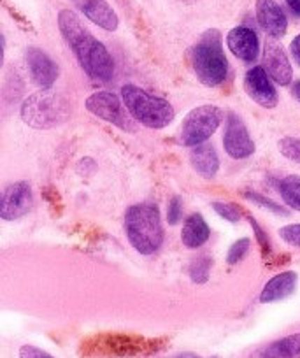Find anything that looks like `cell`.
<instances>
[{
	"mask_svg": "<svg viewBox=\"0 0 300 358\" xmlns=\"http://www.w3.org/2000/svg\"><path fill=\"white\" fill-rule=\"evenodd\" d=\"M58 29L90 79L97 83H109L115 78L113 57L104 44L95 39L79 22L76 13L62 9L58 13Z\"/></svg>",
	"mask_w": 300,
	"mask_h": 358,
	"instance_id": "1",
	"label": "cell"
},
{
	"mask_svg": "<svg viewBox=\"0 0 300 358\" xmlns=\"http://www.w3.org/2000/svg\"><path fill=\"white\" fill-rule=\"evenodd\" d=\"M213 260L208 255H200L190 265V278H192L193 283L204 285L209 281V273H211Z\"/></svg>",
	"mask_w": 300,
	"mask_h": 358,
	"instance_id": "22",
	"label": "cell"
},
{
	"mask_svg": "<svg viewBox=\"0 0 300 358\" xmlns=\"http://www.w3.org/2000/svg\"><path fill=\"white\" fill-rule=\"evenodd\" d=\"M258 358H300V332L274 341Z\"/></svg>",
	"mask_w": 300,
	"mask_h": 358,
	"instance_id": "20",
	"label": "cell"
},
{
	"mask_svg": "<svg viewBox=\"0 0 300 358\" xmlns=\"http://www.w3.org/2000/svg\"><path fill=\"white\" fill-rule=\"evenodd\" d=\"M248 220H250L251 227H253L255 236H257V241H258V244H260L262 251H264V253H271V241H269L267 234H265L264 230H262V227L258 225L257 220H255L253 216H248Z\"/></svg>",
	"mask_w": 300,
	"mask_h": 358,
	"instance_id": "29",
	"label": "cell"
},
{
	"mask_svg": "<svg viewBox=\"0 0 300 358\" xmlns=\"http://www.w3.org/2000/svg\"><path fill=\"white\" fill-rule=\"evenodd\" d=\"M279 194L288 208L300 211V176L292 174L283 178L279 183Z\"/></svg>",
	"mask_w": 300,
	"mask_h": 358,
	"instance_id": "21",
	"label": "cell"
},
{
	"mask_svg": "<svg viewBox=\"0 0 300 358\" xmlns=\"http://www.w3.org/2000/svg\"><path fill=\"white\" fill-rule=\"evenodd\" d=\"M264 69L272 81L281 86H288L293 79V69L281 44L276 39H269L264 48Z\"/></svg>",
	"mask_w": 300,
	"mask_h": 358,
	"instance_id": "13",
	"label": "cell"
},
{
	"mask_svg": "<svg viewBox=\"0 0 300 358\" xmlns=\"http://www.w3.org/2000/svg\"><path fill=\"white\" fill-rule=\"evenodd\" d=\"M34 206L32 188L25 181H16L9 185L2 192V201H0V216L4 222H15L29 215Z\"/></svg>",
	"mask_w": 300,
	"mask_h": 358,
	"instance_id": "10",
	"label": "cell"
},
{
	"mask_svg": "<svg viewBox=\"0 0 300 358\" xmlns=\"http://www.w3.org/2000/svg\"><path fill=\"white\" fill-rule=\"evenodd\" d=\"M292 94H293V97H295L297 101L300 102V79H299V81L293 83V86H292Z\"/></svg>",
	"mask_w": 300,
	"mask_h": 358,
	"instance_id": "33",
	"label": "cell"
},
{
	"mask_svg": "<svg viewBox=\"0 0 300 358\" xmlns=\"http://www.w3.org/2000/svg\"><path fill=\"white\" fill-rule=\"evenodd\" d=\"M290 53H292L293 60L300 65V34L299 36H295V39H293L292 44H290Z\"/></svg>",
	"mask_w": 300,
	"mask_h": 358,
	"instance_id": "31",
	"label": "cell"
},
{
	"mask_svg": "<svg viewBox=\"0 0 300 358\" xmlns=\"http://www.w3.org/2000/svg\"><path fill=\"white\" fill-rule=\"evenodd\" d=\"M169 358H200V357L195 353H179V355H174V357H169Z\"/></svg>",
	"mask_w": 300,
	"mask_h": 358,
	"instance_id": "34",
	"label": "cell"
},
{
	"mask_svg": "<svg viewBox=\"0 0 300 358\" xmlns=\"http://www.w3.org/2000/svg\"><path fill=\"white\" fill-rule=\"evenodd\" d=\"M122 101L134 120L150 129H164L174 120V108L165 99L148 94L136 85L122 86Z\"/></svg>",
	"mask_w": 300,
	"mask_h": 358,
	"instance_id": "4",
	"label": "cell"
},
{
	"mask_svg": "<svg viewBox=\"0 0 300 358\" xmlns=\"http://www.w3.org/2000/svg\"><path fill=\"white\" fill-rule=\"evenodd\" d=\"M290 11L300 18V0H285Z\"/></svg>",
	"mask_w": 300,
	"mask_h": 358,
	"instance_id": "32",
	"label": "cell"
},
{
	"mask_svg": "<svg viewBox=\"0 0 300 358\" xmlns=\"http://www.w3.org/2000/svg\"><path fill=\"white\" fill-rule=\"evenodd\" d=\"M123 223H125L127 239L141 255L157 253L164 244L160 209L155 204L130 206Z\"/></svg>",
	"mask_w": 300,
	"mask_h": 358,
	"instance_id": "2",
	"label": "cell"
},
{
	"mask_svg": "<svg viewBox=\"0 0 300 358\" xmlns=\"http://www.w3.org/2000/svg\"><path fill=\"white\" fill-rule=\"evenodd\" d=\"M85 106L92 115L99 116L100 120L113 123L115 127L127 130V132L134 130L132 120L123 111L122 101H120L118 95L111 94V92H97V94H92L86 99Z\"/></svg>",
	"mask_w": 300,
	"mask_h": 358,
	"instance_id": "8",
	"label": "cell"
},
{
	"mask_svg": "<svg viewBox=\"0 0 300 358\" xmlns=\"http://www.w3.org/2000/svg\"><path fill=\"white\" fill-rule=\"evenodd\" d=\"M25 62L29 67L30 78L36 85L43 86V88H50L55 85V81L60 76V69H58L57 62L46 53V51L39 50V48H27L25 51Z\"/></svg>",
	"mask_w": 300,
	"mask_h": 358,
	"instance_id": "12",
	"label": "cell"
},
{
	"mask_svg": "<svg viewBox=\"0 0 300 358\" xmlns=\"http://www.w3.org/2000/svg\"><path fill=\"white\" fill-rule=\"evenodd\" d=\"M164 348L162 339H144V337L127 336V334H106L90 339L83 351L90 357H116L132 358L153 355Z\"/></svg>",
	"mask_w": 300,
	"mask_h": 358,
	"instance_id": "5",
	"label": "cell"
},
{
	"mask_svg": "<svg viewBox=\"0 0 300 358\" xmlns=\"http://www.w3.org/2000/svg\"><path fill=\"white\" fill-rule=\"evenodd\" d=\"M297 283H299V276H297L295 271H285V273L276 274L262 290L260 302L262 304H271V302H278L290 297L295 292Z\"/></svg>",
	"mask_w": 300,
	"mask_h": 358,
	"instance_id": "17",
	"label": "cell"
},
{
	"mask_svg": "<svg viewBox=\"0 0 300 358\" xmlns=\"http://www.w3.org/2000/svg\"><path fill=\"white\" fill-rule=\"evenodd\" d=\"M279 237L290 246L300 248V223H292L279 229Z\"/></svg>",
	"mask_w": 300,
	"mask_h": 358,
	"instance_id": "27",
	"label": "cell"
},
{
	"mask_svg": "<svg viewBox=\"0 0 300 358\" xmlns=\"http://www.w3.org/2000/svg\"><path fill=\"white\" fill-rule=\"evenodd\" d=\"M244 197H246L250 202H253V204L262 206V208H265L267 211L274 213V215L288 216V209H285L283 206H279L278 202L272 201V199L265 197V195L257 194V192H246V194H244Z\"/></svg>",
	"mask_w": 300,
	"mask_h": 358,
	"instance_id": "23",
	"label": "cell"
},
{
	"mask_svg": "<svg viewBox=\"0 0 300 358\" xmlns=\"http://www.w3.org/2000/svg\"><path fill=\"white\" fill-rule=\"evenodd\" d=\"M192 65L197 78L206 86L223 85L229 78V60L222 48V34L208 30L192 50Z\"/></svg>",
	"mask_w": 300,
	"mask_h": 358,
	"instance_id": "3",
	"label": "cell"
},
{
	"mask_svg": "<svg viewBox=\"0 0 300 358\" xmlns=\"http://www.w3.org/2000/svg\"><path fill=\"white\" fill-rule=\"evenodd\" d=\"M20 358H53L50 353H46V351L39 350V348L36 346H22L20 348Z\"/></svg>",
	"mask_w": 300,
	"mask_h": 358,
	"instance_id": "30",
	"label": "cell"
},
{
	"mask_svg": "<svg viewBox=\"0 0 300 358\" xmlns=\"http://www.w3.org/2000/svg\"><path fill=\"white\" fill-rule=\"evenodd\" d=\"M250 251V237H243V239L236 241V243L230 246L229 255H227V264L229 265H236L243 260L244 257Z\"/></svg>",
	"mask_w": 300,
	"mask_h": 358,
	"instance_id": "26",
	"label": "cell"
},
{
	"mask_svg": "<svg viewBox=\"0 0 300 358\" xmlns=\"http://www.w3.org/2000/svg\"><path fill=\"white\" fill-rule=\"evenodd\" d=\"M209 230L208 222L204 220V216L200 213H193L186 218L185 225H183L181 230V241L186 248L190 250H197V248L204 246L209 239Z\"/></svg>",
	"mask_w": 300,
	"mask_h": 358,
	"instance_id": "18",
	"label": "cell"
},
{
	"mask_svg": "<svg viewBox=\"0 0 300 358\" xmlns=\"http://www.w3.org/2000/svg\"><path fill=\"white\" fill-rule=\"evenodd\" d=\"M67 118L69 102L50 88H43L30 95L22 106V120L32 129H53L62 125Z\"/></svg>",
	"mask_w": 300,
	"mask_h": 358,
	"instance_id": "6",
	"label": "cell"
},
{
	"mask_svg": "<svg viewBox=\"0 0 300 358\" xmlns=\"http://www.w3.org/2000/svg\"><path fill=\"white\" fill-rule=\"evenodd\" d=\"M213 209H215L222 218H225L227 222L230 223H237L243 218L241 206L232 204V202H213Z\"/></svg>",
	"mask_w": 300,
	"mask_h": 358,
	"instance_id": "25",
	"label": "cell"
},
{
	"mask_svg": "<svg viewBox=\"0 0 300 358\" xmlns=\"http://www.w3.org/2000/svg\"><path fill=\"white\" fill-rule=\"evenodd\" d=\"M72 2L81 9V13L90 22L95 23L100 29L108 30V32H115L118 29V15L106 0H72Z\"/></svg>",
	"mask_w": 300,
	"mask_h": 358,
	"instance_id": "16",
	"label": "cell"
},
{
	"mask_svg": "<svg viewBox=\"0 0 300 358\" xmlns=\"http://www.w3.org/2000/svg\"><path fill=\"white\" fill-rule=\"evenodd\" d=\"M190 162H192L197 174H200L202 178L213 179L218 174V153H216L211 144H200V146L193 148L192 155H190Z\"/></svg>",
	"mask_w": 300,
	"mask_h": 358,
	"instance_id": "19",
	"label": "cell"
},
{
	"mask_svg": "<svg viewBox=\"0 0 300 358\" xmlns=\"http://www.w3.org/2000/svg\"><path fill=\"white\" fill-rule=\"evenodd\" d=\"M181 199L176 195V197L171 199V202H169V209H167V222L171 223V225H178L179 220H181V215H183V208H181Z\"/></svg>",
	"mask_w": 300,
	"mask_h": 358,
	"instance_id": "28",
	"label": "cell"
},
{
	"mask_svg": "<svg viewBox=\"0 0 300 358\" xmlns=\"http://www.w3.org/2000/svg\"><path fill=\"white\" fill-rule=\"evenodd\" d=\"M223 148L227 153L236 160L251 157L255 153V143L250 137V132L246 129V123L243 122L239 115L229 113L225 123V134H223Z\"/></svg>",
	"mask_w": 300,
	"mask_h": 358,
	"instance_id": "9",
	"label": "cell"
},
{
	"mask_svg": "<svg viewBox=\"0 0 300 358\" xmlns=\"http://www.w3.org/2000/svg\"><path fill=\"white\" fill-rule=\"evenodd\" d=\"M213 358H216V357H213Z\"/></svg>",
	"mask_w": 300,
	"mask_h": 358,
	"instance_id": "35",
	"label": "cell"
},
{
	"mask_svg": "<svg viewBox=\"0 0 300 358\" xmlns=\"http://www.w3.org/2000/svg\"><path fill=\"white\" fill-rule=\"evenodd\" d=\"M257 20L272 39H281L288 30V18L276 0H257Z\"/></svg>",
	"mask_w": 300,
	"mask_h": 358,
	"instance_id": "14",
	"label": "cell"
},
{
	"mask_svg": "<svg viewBox=\"0 0 300 358\" xmlns=\"http://www.w3.org/2000/svg\"><path fill=\"white\" fill-rule=\"evenodd\" d=\"M279 151L288 160L300 164V139L299 137H283L278 143Z\"/></svg>",
	"mask_w": 300,
	"mask_h": 358,
	"instance_id": "24",
	"label": "cell"
},
{
	"mask_svg": "<svg viewBox=\"0 0 300 358\" xmlns=\"http://www.w3.org/2000/svg\"><path fill=\"white\" fill-rule=\"evenodd\" d=\"M223 113L218 106L206 104L199 106L183 120L181 132H179V143L183 146L195 148L204 144L213 134L222 125Z\"/></svg>",
	"mask_w": 300,
	"mask_h": 358,
	"instance_id": "7",
	"label": "cell"
},
{
	"mask_svg": "<svg viewBox=\"0 0 300 358\" xmlns=\"http://www.w3.org/2000/svg\"><path fill=\"white\" fill-rule=\"evenodd\" d=\"M244 90L246 94L265 109H274L278 106V90H276L272 78L267 74L264 67L257 65L251 67L244 76Z\"/></svg>",
	"mask_w": 300,
	"mask_h": 358,
	"instance_id": "11",
	"label": "cell"
},
{
	"mask_svg": "<svg viewBox=\"0 0 300 358\" xmlns=\"http://www.w3.org/2000/svg\"><path fill=\"white\" fill-rule=\"evenodd\" d=\"M227 44L229 50L241 58L243 62H255L260 55V41H258L257 32L250 27H236L227 36Z\"/></svg>",
	"mask_w": 300,
	"mask_h": 358,
	"instance_id": "15",
	"label": "cell"
}]
</instances>
